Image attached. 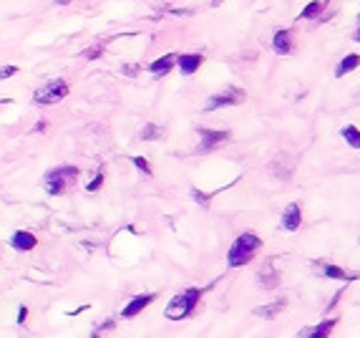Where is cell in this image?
I'll use <instances>...</instances> for the list:
<instances>
[{
    "instance_id": "83f0119b",
    "label": "cell",
    "mask_w": 360,
    "mask_h": 338,
    "mask_svg": "<svg viewBox=\"0 0 360 338\" xmlns=\"http://www.w3.org/2000/svg\"><path fill=\"white\" fill-rule=\"evenodd\" d=\"M33 131H46V121H38V124L33 126Z\"/></svg>"
},
{
    "instance_id": "d4e9b609",
    "label": "cell",
    "mask_w": 360,
    "mask_h": 338,
    "mask_svg": "<svg viewBox=\"0 0 360 338\" xmlns=\"http://www.w3.org/2000/svg\"><path fill=\"white\" fill-rule=\"evenodd\" d=\"M18 73V66H0V79H10Z\"/></svg>"
},
{
    "instance_id": "9a60e30c",
    "label": "cell",
    "mask_w": 360,
    "mask_h": 338,
    "mask_svg": "<svg viewBox=\"0 0 360 338\" xmlns=\"http://www.w3.org/2000/svg\"><path fill=\"white\" fill-rule=\"evenodd\" d=\"M335 318H328V321H320L317 326H310V328H305L300 336L302 338H328L330 333H333V328H335Z\"/></svg>"
},
{
    "instance_id": "7c38bea8",
    "label": "cell",
    "mask_w": 360,
    "mask_h": 338,
    "mask_svg": "<svg viewBox=\"0 0 360 338\" xmlns=\"http://www.w3.org/2000/svg\"><path fill=\"white\" fill-rule=\"evenodd\" d=\"M317 268H320V273H323L325 278H333V280H345V283L358 280V273H350V270H345L340 265H333V262H320Z\"/></svg>"
},
{
    "instance_id": "30bf717a",
    "label": "cell",
    "mask_w": 360,
    "mask_h": 338,
    "mask_svg": "<svg viewBox=\"0 0 360 338\" xmlns=\"http://www.w3.org/2000/svg\"><path fill=\"white\" fill-rule=\"evenodd\" d=\"M174 66H177V53H164V56H159L156 61L149 63V71H151V76L162 79V76H169Z\"/></svg>"
},
{
    "instance_id": "8fae6325",
    "label": "cell",
    "mask_w": 360,
    "mask_h": 338,
    "mask_svg": "<svg viewBox=\"0 0 360 338\" xmlns=\"http://www.w3.org/2000/svg\"><path fill=\"white\" fill-rule=\"evenodd\" d=\"M282 227L287 230V232H297L300 230V225H302V210H300V205L297 202H292V205H287L285 207V212H282Z\"/></svg>"
},
{
    "instance_id": "ba28073f",
    "label": "cell",
    "mask_w": 360,
    "mask_h": 338,
    "mask_svg": "<svg viewBox=\"0 0 360 338\" xmlns=\"http://www.w3.org/2000/svg\"><path fill=\"white\" fill-rule=\"evenodd\" d=\"M156 300V293H141V295H134L129 303L124 306V311H121V318H136L139 313H144V308H149L151 303Z\"/></svg>"
},
{
    "instance_id": "2e32d148",
    "label": "cell",
    "mask_w": 360,
    "mask_h": 338,
    "mask_svg": "<svg viewBox=\"0 0 360 338\" xmlns=\"http://www.w3.org/2000/svg\"><path fill=\"white\" fill-rule=\"evenodd\" d=\"M360 66V53H348L340 58V63L335 66V79H343L345 73H353Z\"/></svg>"
},
{
    "instance_id": "8992f818",
    "label": "cell",
    "mask_w": 360,
    "mask_h": 338,
    "mask_svg": "<svg viewBox=\"0 0 360 338\" xmlns=\"http://www.w3.org/2000/svg\"><path fill=\"white\" fill-rule=\"evenodd\" d=\"M199 146H196V152H202V154H209L214 152L217 146L227 144L229 141V131L227 129H199Z\"/></svg>"
},
{
    "instance_id": "4fadbf2b",
    "label": "cell",
    "mask_w": 360,
    "mask_h": 338,
    "mask_svg": "<svg viewBox=\"0 0 360 338\" xmlns=\"http://www.w3.org/2000/svg\"><path fill=\"white\" fill-rule=\"evenodd\" d=\"M10 245H13L18 252H30V250H35V245H38V237H35L33 232H28V230H18V232H13V237H10Z\"/></svg>"
},
{
    "instance_id": "6da1fadb",
    "label": "cell",
    "mask_w": 360,
    "mask_h": 338,
    "mask_svg": "<svg viewBox=\"0 0 360 338\" xmlns=\"http://www.w3.org/2000/svg\"><path fill=\"white\" fill-rule=\"evenodd\" d=\"M260 247H262V237H257L255 232H239L227 250V265L229 268L247 265V262H252V257Z\"/></svg>"
},
{
    "instance_id": "7a4b0ae2",
    "label": "cell",
    "mask_w": 360,
    "mask_h": 338,
    "mask_svg": "<svg viewBox=\"0 0 360 338\" xmlns=\"http://www.w3.org/2000/svg\"><path fill=\"white\" fill-rule=\"evenodd\" d=\"M199 298H202V290H199V288H184V290H179L169 300V306L164 311V318L167 321H184V318H189L196 311Z\"/></svg>"
},
{
    "instance_id": "44dd1931",
    "label": "cell",
    "mask_w": 360,
    "mask_h": 338,
    "mask_svg": "<svg viewBox=\"0 0 360 338\" xmlns=\"http://www.w3.org/2000/svg\"><path fill=\"white\" fill-rule=\"evenodd\" d=\"M103 179H106V169H103V167H98V172L93 174V179L86 184V192H98L101 187H103Z\"/></svg>"
},
{
    "instance_id": "52a82bcc",
    "label": "cell",
    "mask_w": 360,
    "mask_h": 338,
    "mask_svg": "<svg viewBox=\"0 0 360 338\" xmlns=\"http://www.w3.org/2000/svg\"><path fill=\"white\" fill-rule=\"evenodd\" d=\"M272 51L277 56H290L295 51V33L290 28H279L272 35Z\"/></svg>"
},
{
    "instance_id": "5b68a950",
    "label": "cell",
    "mask_w": 360,
    "mask_h": 338,
    "mask_svg": "<svg viewBox=\"0 0 360 338\" xmlns=\"http://www.w3.org/2000/svg\"><path fill=\"white\" fill-rule=\"evenodd\" d=\"M247 99L245 89H239V86H224L222 91L212 94L204 104V111H217L222 106H237V104H242Z\"/></svg>"
},
{
    "instance_id": "5bb4252c",
    "label": "cell",
    "mask_w": 360,
    "mask_h": 338,
    "mask_svg": "<svg viewBox=\"0 0 360 338\" xmlns=\"http://www.w3.org/2000/svg\"><path fill=\"white\" fill-rule=\"evenodd\" d=\"M285 306H287V300H285V298H277V300H272V303H265V306L255 308V311H252V316L272 321V318H277L279 313H282V311H285Z\"/></svg>"
},
{
    "instance_id": "4316f807",
    "label": "cell",
    "mask_w": 360,
    "mask_h": 338,
    "mask_svg": "<svg viewBox=\"0 0 360 338\" xmlns=\"http://www.w3.org/2000/svg\"><path fill=\"white\" fill-rule=\"evenodd\" d=\"M25 318H28V308H25V306H20V311H18V318H15V321H18V323H25Z\"/></svg>"
},
{
    "instance_id": "3957f363",
    "label": "cell",
    "mask_w": 360,
    "mask_h": 338,
    "mask_svg": "<svg viewBox=\"0 0 360 338\" xmlns=\"http://www.w3.org/2000/svg\"><path fill=\"white\" fill-rule=\"evenodd\" d=\"M76 177H78V167H71V164L56 167V169H51V172L43 177V190H46L51 197H58V195L66 192V187H68Z\"/></svg>"
},
{
    "instance_id": "f546056e",
    "label": "cell",
    "mask_w": 360,
    "mask_h": 338,
    "mask_svg": "<svg viewBox=\"0 0 360 338\" xmlns=\"http://www.w3.org/2000/svg\"><path fill=\"white\" fill-rule=\"evenodd\" d=\"M56 3H58V5H68V3H71V0H56Z\"/></svg>"
},
{
    "instance_id": "ffe728a7",
    "label": "cell",
    "mask_w": 360,
    "mask_h": 338,
    "mask_svg": "<svg viewBox=\"0 0 360 338\" xmlns=\"http://www.w3.org/2000/svg\"><path fill=\"white\" fill-rule=\"evenodd\" d=\"M340 136L345 139V144H348V146L360 149V129H358V126H353V124L343 126V129H340Z\"/></svg>"
},
{
    "instance_id": "277c9868",
    "label": "cell",
    "mask_w": 360,
    "mask_h": 338,
    "mask_svg": "<svg viewBox=\"0 0 360 338\" xmlns=\"http://www.w3.org/2000/svg\"><path fill=\"white\" fill-rule=\"evenodd\" d=\"M68 96V84L63 79H51L46 81L43 86H38L33 91V101L41 104V106H51V104H58Z\"/></svg>"
},
{
    "instance_id": "cb8c5ba5",
    "label": "cell",
    "mask_w": 360,
    "mask_h": 338,
    "mask_svg": "<svg viewBox=\"0 0 360 338\" xmlns=\"http://www.w3.org/2000/svg\"><path fill=\"white\" fill-rule=\"evenodd\" d=\"M191 197H194L196 205H202V207H207L209 200H212V195H207V192H202V190H196V187H191Z\"/></svg>"
},
{
    "instance_id": "e0dca14e",
    "label": "cell",
    "mask_w": 360,
    "mask_h": 338,
    "mask_svg": "<svg viewBox=\"0 0 360 338\" xmlns=\"http://www.w3.org/2000/svg\"><path fill=\"white\" fill-rule=\"evenodd\" d=\"M257 278H260V285H265V288H274V285H279V275H277V270L270 265V262H267V265L257 273Z\"/></svg>"
},
{
    "instance_id": "7402d4cb",
    "label": "cell",
    "mask_w": 360,
    "mask_h": 338,
    "mask_svg": "<svg viewBox=\"0 0 360 338\" xmlns=\"http://www.w3.org/2000/svg\"><path fill=\"white\" fill-rule=\"evenodd\" d=\"M131 162H134V167L144 174V177H154V172H151V164L146 162V157H131Z\"/></svg>"
},
{
    "instance_id": "484cf974",
    "label": "cell",
    "mask_w": 360,
    "mask_h": 338,
    "mask_svg": "<svg viewBox=\"0 0 360 338\" xmlns=\"http://www.w3.org/2000/svg\"><path fill=\"white\" fill-rule=\"evenodd\" d=\"M121 71L126 73V76H136V73L141 71V66H139V63H124V66H121Z\"/></svg>"
},
{
    "instance_id": "f1b7e54d",
    "label": "cell",
    "mask_w": 360,
    "mask_h": 338,
    "mask_svg": "<svg viewBox=\"0 0 360 338\" xmlns=\"http://www.w3.org/2000/svg\"><path fill=\"white\" fill-rule=\"evenodd\" d=\"M353 41H355V43H360V25H358V28H355V33H353Z\"/></svg>"
},
{
    "instance_id": "603a6c76",
    "label": "cell",
    "mask_w": 360,
    "mask_h": 338,
    "mask_svg": "<svg viewBox=\"0 0 360 338\" xmlns=\"http://www.w3.org/2000/svg\"><path fill=\"white\" fill-rule=\"evenodd\" d=\"M81 56H84V58H89V61L101 58V56H103V43H96V46H91V48H84V51H81Z\"/></svg>"
},
{
    "instance_id": "9c48e42d",
    "label": "cell",
    "mask_w": 360,
    "mask_h": 338,
    "mask_svg": "<svg viewBox=\"0 0 360 338\" xmlns=\"http://www.w3.org/2000/svg\"><path fill=\"white\" fill-rule=\"evenodd\" d=\"M177 66L184 76H194L204 66V53H177Z\"/></svg>"
},
{
    "instance_id": "d6986e66",
    "label": "cell",
    "mask_w": 360,
    "mask_h": 338,
    "mask_svg": "<svg viewBox=\"0 0 360 338\" xmlns=\"http://www.w3.org/2000/svg\"><path fill=\"white\" fill-rule=\"evenodd\" d=\"M164 136V129L162 126H159V124H144L141 126V131H139V139L141 141H156V139H162Z\"/></svg>"
},
{
    "instance_id": "ac0fdd59",
    "label": "cell",
    "mask_w": 360,
    "mask_h": 338,
    "mask_svg": "<svg viewBox=\"0 0 360 338\" xmlns=\"http://www.w3.org/2000/svg\"><path fill=\"white\" fill-rule=\"evenodd\" d=\"M320 13H323V0H310V3L300 10L297 20H315Z\"/></svg>"
}]
</instances>
